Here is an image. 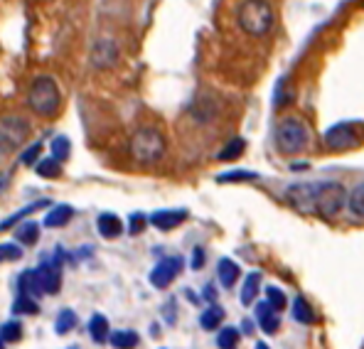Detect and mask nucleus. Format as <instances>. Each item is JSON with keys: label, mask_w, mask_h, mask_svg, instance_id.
Instances as JSON below:
<instances>
[{"label": "nucleus", "mask_w": 364, "mask_h": 349, "mask_svg": "<svg viewBox=\"0 0 364 349\" xmlns=\"http://www.w3.org/2000/svg\"><path fill=\"white\" fill-rule=\"evenodd\" d=\"M239 28L251 37H264L269 35L273 28V5L269 0H244L237 10Z\"/></svg>", "instance_id": "nucleus-1"}, {"label": "nucleus", "mask_w": 364, "mask_h": 349, "mask_svg": "<svg viewBox=\"0 0 364 349\" xmlns=\"http://www.w3.org/2000/svg\"><path fill=\"white\" fill-rule=\"evenodd\" d=\"M28 106L35 111L37 116H55L62 106V94L60 87L52 77H37L30 84L28 91Z\"/></svg>", "instance_id": "nucleus-2"}, {"label": "nucleus", "mask_w": 364, "mask_h": 349, "mask_svg": "<svg viewBox=\"0 0 364 349\" xmlns=\"http://www.w3.org/2000/svg\"><path fill=\"white\" fill-rule=\"evenodd\" d=\"M128 150H131L133 160H138V163L143 165L158 163L165 155V138L158 128H141V131L133 133Z\"/></svg>", "instance_id": "nucleus-3"}, {"label": "nucleus", "mask_w": 364, "mask_h": 349, "mask_svg": "<svg viewBox=\"0 0 364 349\" xmlns=\"http://www.w3.org/2000/svg\"><path fill=\"white\" fill-rule=\"evenodd\" d=\"M310 141V131L298 118H283L276 128V146L281 153H301Z\"/></svg>", "instance_id": "nucleus-4"}, {"label": "nucleus", "mask_w": 364, "mask_h": 349, "mask_svg": "<svg viewBox=\"0 0 364 349\" xmlns=\"http://www.w3.org/2000/svg\"><path fill=\"white\" fill-rule=\"evenodd\" d=\"M30 136V123L20 116H5L0 118V153L8 155L18 150L28 141Z\"/></svg>", "instance_id": "nucleus-5"}, {"label": "nucleus", "mask_w": 364, "mask_h": 349, "mask_svg": "<svg viewBox=\"0 0 364 349\" xmlns=\"http://www.w3.org/2000/svg\"><path fill=\"white\" fill-rule=\"evenodd\" d=\"M347 200V190L340 182H318V200H315V212L323 217H335L342 212Z\"/></svg>", "instance_id": "nucleus-6"}, {"label": "nucleus", "mask_w": 364, "mask_h": 349, "mask_svg": "<svg viewBox=\"0 0 364 349\" xmlns=\"http://www.w3.org/2000/svg\"><path fill=\"white\" fill-rule=\"evenodd\" d=\"M364 138V126L362 123H337L325 133V143L333 150H347L360 146V141Z\"/></svg>", "instance_id": "nucleus-7"}, {"label": "nucleus", "mask_w": 364, "mask_h": 349, "mask_svg": "<svg viewBox=\"0 0 364 349\" xmlns=\"http://www.w3.org/2000/svg\"><path fill=\"white\" fill-rule=\"evenodd\" d=\"M318 200V182H296L286 190V202L298 214H313Z\"/></svg>", "instance_id": "nucleus-8"}, {"label": "nucleus", "mask_w": 364, "mask_h": 349, "mask_svg": "<svg viewBox=\"0 0 364 349\" xmlns=\"http://www.w3.org/2000/svg\"><path fill=\"white\" fill-rule=\"evenodd\" d=\"M60 251L62 249H57L55 261H45L35 271L37 286H40V291L47 293V295H55L57 291H60V286H62V263H60L62 254H60Z\"/></svg>", "instance_id": "nucleus-9"}, {"label": "nucleus", "mask_w": 364, "mask_h": 349, "mask_svg": "<svg viewBox=\"0 0 364 349\" xmlns=\"http://www.w3.org/2000/svg\"><path fill=\"white\" fill-rule=\"evenodd\" d=\"M119 45H116L114 40H109V37H104V40H99L94 47H91V64H94L96 69H111L116 62H119Z\"/></svg>", "instance_id": "nucleus-10"}, {"label": "nucleus", "mask_w": 364, "mask_h": 349, "mask_svg": "<svg viewBox=\"0 0 364 349\" xmlns=\"http://www.w3.org/2000/svg\"><path fill=\"white\" fill-rule=\"evenodd\" d=\"M180 271H182V259H180V256H168V259H163L151 271V283L155 288H168L170 283L178 278Z\"/></svg>", "instance_id": "nucleus-11"}, {"label": "nucleus", "mask_w": 364, "mask_h": 349, "mask_svg": "<svg viewBox=\"0 0 364 349\" xmlns=\"http://www.w3.org/2000/svg\"><path fill=\"white\" fill-rule=\"evenodd\" d=\"M185 219H187L185 209H165V212H155L148 222H151L153 227H158L160 232H170V229L180 227Z\"/></svg>", "instance_id": "nucleus-12"}, {"label": "nucleus", "mask_w": 364, "mask_h": 349, "mask_svg": "<svg viewBox=\"0 0 364 349\" xmlns=\"http://www.w3.org/2000/svg\"><path fill=\"white\" fill-rule=\"evenodd\" d=\"M256 320H259L261 330L266 332V335H276L278 327H281V320H278V310H273L269 303H259L256 305Z\"/></svg>", "instance_id": "nucleus-13"}, {"label": "nucleus", "mask_w": 364, "mask_h": 349, "mask_svg": "<svg viewBox=\"0 0 364 349\" xmlns=\"http://www.w3.org/2000/svg\"><path fill=\"white\" fill-rule=\"evenodd\" d=\"M96 227H99V234L104 236V239H116V236L123 234V222L116 214H109V212L96 219Z\"/></svg>", "instance_id": "nucleus-14"}, {"label": "nucleus", "mask_w": 364, "mask_h": 349, "mask_svg": "<svg viewBox=\"0 0 364 349\" xmlns=\"http://www.w3.org/2000/svg\"><path fill=\"white\" fill-rule=\"evenodd\" d=\"M72 217H74V209L69 207V204H60V207H55V209H52V212L45 217V227H50V229L64 227V224H67Z\"/></svg>", "instance_id": "nucleus-15"}, {"label": "nucleus", "mask_w": 364, "mask_h": 349, "mask_svg": "<svg viewBox=\"0 0 364 349\" xmlns=\"http://www.w3.org/2000/svg\"><path fill=\"white\" fill-rule=\"evenodd\" d=\"M219 283H222L224 288H232L234 283H237L239 278V266L234 263L232 259H222L219 261Z\"/></svg>", "instance_id": "nucleus-16"}, {"label": "nucleus", "mask_w": 364, "mask_h": 349, "mask_svg": "<svg viewBox=\"0 0 364 349\" xmlns=\"http://www.w3.org/2000/svg\"><path fill=\"white\" fill-rule=\"evenodd\" d=\"M89 335H91V340L94 342H106L111 337V332H109V320L104 318V315H94L89 322Z\"/></svg>", "instance_id": "nucleus-17"}, {"label": "nucleus", "mask_w": 364, "mask_h": 349, "mask_svg": "<svg viewBox=\"0 0 364 349\" xmlns=\"http://www.w3.org/2000/svg\"><path fill=\"white\" fill-rule=\"evenodd\" d=\"M259 288H261V273H249L244 281V288H242V303L244 305L254 303V298L259 295Z\"/></svg>", "instance_id": "nucleus-18"}, {"label": "nucleus", "mask_w": 364, "mask_h": 349, "mask_svg": "<svg viewBox=\"0 0 364 349\" xmlns=\"http://www.w3.org/2000/svg\"><path fill=\"white\" fill-rule=\"evenodd\" d=\"M109 342L114 345L116 349H133L138 345V335L133 330H119L109 337Z\"/></svg>", "instance_id": "nucleus-19"}, {"label": "nucleus", "mask_w": 364, "mask_h": 349, "mask_svg": "<svg viewBox=\"0 0 364 349\" xmlns=\"http://www.w3.org/2000/svg\"><path fill=\"white\" fill-rule=\"evenodd\" d=\"M15 236H18V241H20V244H25V246L37 244V239H40V224H35V222L20 224Z\"/></svg>", "instance_id": "nucleus-20"}, {"label": "nucleus", "mask_w": 364, "mask_h": 349, "mask_svg": "<svg viewBox=\"0 0 364 349\" xmlns=\"http://www.w3.org/2000/svg\"><path fill=\"white\" fill-rule=\"evenodd\" d=\"M293 318H296L298 322H303V325L315 322V313H313V308H310V303L305 298L293 300Z\"/></svg>", "instance_id": "nucleus-21"}, {"label": "nucleus", "mask_w": 364, "mask_h": 349, "mask_svg": "<svg viewBox=\"0 0 364 349\" xmlns=\"http://www.w3.org/2000/svg\"><path fill=\"white\" fill-rule=\"evenodd\" d=\"M222 320H224V310L219 308V305H212V308H207L205 313H202L200 325L205 327V330H217V327L222 325Z\"/></svg>", "instance_id": "nucleus-22"}, {"label": "nucleus", "mask_w": 364, "mask_h": 349, "mask_svg": "<svg viewBox=\"0 0 364 349\" xmlns=\"http://www.w3.org/2000/svg\"><path fill=\"white\" fill-rule=\"evenodd\" d=\"M347 207H350V212L355 217H364V182L347 195Z\"/></svg>", "instance_id": "nucleus-23"}, {"label": "nucleus", "mask_w": 364, "mask_h": 349, "mask_svg": "<svg viewBox=\"0 0 364 349\" xmlns=\"http://www.w3.org/2000/svg\"><path fill=\"white\" fill-rule=\"evenodd\" d=\"M217 345H219V349H237L239 347V330L237 327H224V330H219Z\"/></svg>", "instance_id": "nucleus-24"}, {"label": "nucleus", "mask_w": 364, "mask_h": 349, "mask_svg": "<svg viewBox=\"0 0 364 349\" xmlns=\"http://www.w3.org/2000/svg\"><path fill=\"white\" fill-rule=\"evenodd\" d=\"M74 327H77V315H74V310H62L60 318L55 322L57 335H67V332H72Z\"/></svg>", "instance_id": "nucleus-25"}, {"label": "nucleus", "mask_w": 364, "mask_h": 349, "mask_svg": "<svg viewBox=\"0 0 364 349\" xmlns=\"http://www.w3.org/2000/svg\"><path fill=\"white\" fill-rule=\"evenodd\" d=\"M246 150V143L242 138H234V141H229L227 146L222 148V153H219V160H237L239 155H242Z\"/></svg>", "instance_id": "nucleus-26"}, {"label": "nucleus", "mask_w": 364, "mask_h": 349, "mask_svg": "<svg viewBox=\"0 0 364 349\" xmlns=\"http://www.w3.org/2000/svg\"><path fill=\"white\" fill-rule=\"evenodd\" d=\"M37 175H40V177H57V175H62L60 160H55V158L40 160V163H37Z\"/></svg>", "instance_id": "nucleus-27"}, {"label": "nucleus", "mask_w": 364, "mask_h": 349, "mask_svg": "<svg viewBox=\"0 0 364 349\" xmlns=\"http://www.w3.org/2000/svg\"><path fill=\"white\" fill-rule=\"evenodd\" d=\"M47 204H50V202H47V200H42V202H35V204H30V207L20 209L18 214H13V217H10V219H5V222L0 224V229H8V227H13V224H18L20 219H25V217H28V214H32V212H35V209H42V207H47Z\"/></svg>", "instance_id": "nucleus-28"}, {"label": "nucleus", "mask_w": 364, "mask_h": 349, "mask_svg": "<svg viewBox=\"0 0 364 349\" xmlns=\"http://www.w3.org/2000/svg\"><path fill=\"white\" fill-rule=\"evenodd\" d=\"M23 337V327L18 322H5L0 327V342H18Z\"/></svg>", "instance_id": "nucleus-29"}, {"label": "nucleus", "mask_w": 364, "mask_h": 349, "mask_svg": "<svg viewBox=\"0 0 364 349\" xmlns=\"http://www.w3.org/2000/svg\"><path fill=\"white\" fill-rule=\"evenodd\" d=\"M266 303L271 305L273 310H286V295H283V291H278V288H266Z\"/></svg>", "instance_id": "nucleus-30"}, {"label": "nucleus", "mask_w": 364, "mask_h": 349, "mask_svg": "<svg viewBox=\"0 0 364 349\" xmlns=\"http://www.w3.org/2000/svg\"><path fill=\"white\" fill-rule=\"evenodd\" d=\"M69 150H72L69 138L60 136V138H55V141H52V153H55V160H60V163L69 158Z\"/></svg>", "instance_id": "nucleus-31"}, {"label": "nucleus", "mask_w": 364, "mask_h": 349, "mask_svg": "<svg viewBox=\"0 0 364 349\" xmlns=\"http://www.w3.org/2000/svg\"><path fill=\"white\" fill-rule=\"evenodd\" d=\"M256 173L251 170H232V173H224L217 177V182H244V180H256Z\"/></svg>", "instance_id": "nucleus-32"}, {"label": "nucleus", "mask_w": 364, "mask_h": 349, "mask_svg": "<svg viewBox=\"0 0 364 349\" xmlns=\"http://www.w3.org/2000/svg\"><path fill=\"white\" fill-rule=\"evenodd\" d=\"M20 256H23L20 246H15V244H3V246H0V263H5V261H18Z\"/></svg>", "instance_id": "nucleus-33"}, {"label": "nucleus", "mask_w": 364, "mask_h": 349, "mask_svg": "<svg viewBox=\"0 0 364 349\" xmlns=\"http://www.w3.org/2000/svg\"><path fill=\"white\" fill-rule=\"evenodd\" d=\"M40 153H42V143H35V146H30L23 155H20V163H23V165L40 163Z\"/></svg>", "instance_id": "nucleus-34"}, {"label": "nucleus", "mask_w": 364, "mask_h": 349, "mask_svg": "<svg viewBox=\"0 0 364 349\" xmlns=\"http://www.w3.org/2000/svg\"><path fill=\"white\" fill-rule=\"evenodd\" d=\"M15 313H37V303L32 298H28V295H20L18 303H15Z\"/></svg>", "instance_id": "nucleus-35"}, {"label": "nucleus", "mask_w": 364, "mask_h": 349, "mask_svg": "<svg viewBox=\"0 0 364 349\" xmlns=\"http://www.w3.org/2000/svg\"><path fill=\"white\" fill-rule=\"evenodd\" d=\"M146 224H148V219L143 217V214H133L131 217V234H141Z\"/></svg>", "instance_id": "nucleus-36"}, {"label": "nucleus", "mask_w": 364, "mask_h": 349, "mask_svg": "<svg viewBox=\"0 0 364 349\" xmlns=\"http://www.w3.org/2000/svg\"><path fill=\"white\" fill-rule=\"evenodd\" d=\"M202 263H205V251L195 249V256H192V268H200Z\"/></svg>", "instance_id": "nucleus-37"}, {"label": "nucleus", "mask_w": 364, "mask_h": 349, "mask_svg": "<svg viewBox=\"0 0 364 349\" xmlns=\"http://www.w3.org/2000/svg\"><path fill=\"white\" fill-rule=\"evenodd\" d=\"M8 182H10V175H8V173L0 175V192H3L5 187H8Z\"/></svg>", "instance_id": "nucleus-38"}, {"label": "nucleus", "mask_w": 364, "mask_h": 349, "mask_svg": "<svg viewBox=\"0 0 364 349\" xmlns=\"http://www.w3.org/2000/svg\"><path fill=\"white\" fill-rule=\"evenodd\" d=\"M256 349H271L269 345H264V342H259V345H256Z\"/></svg>", "instance_id": "nucleus-39"}, {"label": "nucleus", "mask_w": 364, "mask_h": 349, "mask_svg": "<svg viewBox=\"0 0 364 349\" xmlns=\"http://www.w3.org/2000/svg\"><path fill=\"white\" fill-rule=\"evenodd\" d=\"M0 349H5V347H3V342H0Z\"/></svg>", "instance_id": "nucleus-40"}]
</instances>
